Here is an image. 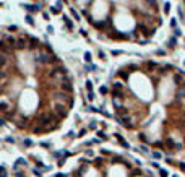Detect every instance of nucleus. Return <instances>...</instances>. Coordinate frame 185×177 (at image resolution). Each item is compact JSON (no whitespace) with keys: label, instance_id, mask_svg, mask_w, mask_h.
I'll return each instance as SVG.
<instances>
[{"label":"nucleus","instance_id":"5","mask_svg":"<svg viewBox=\"0 0 185 177\" xmlns=\"http://www.w3.org/2000/svg\"><path fill=\"white\" fill-rule=\"evenodd\" d=\"M37 46H39V42H37L34 37H31V39H29V49H36Z\"/></svg>","mask_w":185,"mask_h":177},{"label":"nucleus","instance_id":"12","mask_svg":"<svg viewBox=\"0 0 185 177\" xmlns=\"http://www.w3.org/2000/svg\"><path fill=\"white\" fill-rule=\"evenodd\" d=\"M175 44H177V39H175V37H170V39H169V44H167V46H169V47H174Z\"/></svg>","mask_w":185,"mask_h":177},{"label":"nucleus","instance_id":"25","mask_svg":"<svg viewBox=\"0 0 185 177\" xmlns=\"http://www.w3.org/2000/svg\"><path fill=\"white\" fill-rule=\"evenodd\" d=\"M86 88H88V91L91 93V89H92V84H91V81H88V83H86Z\"/></svg>","mask_w":185,"mask_h":177},{"label":"nucleus","instance_id":"3","mask_svg":"<svg viewBox=\"0 0 185 177\" xmlns=\"http://www.w3.org/2000/svg\"><path fill=\"white\" fill-rule=\"evenodd\" d=\"M15 46L18 47V49H24V47H26V39H23V37H21V39H18Z\"/></svg>","mask_w":185,"mask_h":177},{"label":"nucleus","instance_id":"17","mask_svg":"<svg viewBox=\"0 0 185 177\" xmlns=\"http://www.w3.org/2000/svg\"><path fill=\"white\" fill-rule=\"evenodd\" d=\"M114 88H115V89H122V88H123V84H122L120 81H115V83H114Z\"/></svg>","mask_w":185,"mask_h":177},{"label":"nucleus","instance_id":"34","mask_svg":"<svg viewBox=\"0 0 185 177\" xmlns=\"http://www.w3.org/2000/svg\"><path fill=\"white\" fill-rule=\"evenodd\" d=\"M16 177H24V176H23L21 172H16Z\"/></svg>","mask_w":185,"mask_h":177},{"label":"nucleus","instance_id":"24","mask_svg":"<svg viewBox=\"0 0 185 177\" xmlns=\"http://www.w3.org/2000/svg\"><path fill=\"white\" fill-rule=\"evenodd\" d=\"M170 26H172V28H175V26H177V20H174V18L170 20Z\"/></svg>","mask_w":185,"mask_h":177},{"label":"nucleus","instance_id":"29","mask_svg":"<svg viewBox=\"0 0 185 177\" xmlns=\"http://www.w3.org/2000/svg\"><path fill=\"white\" fill-rule=\"evenodd\" d=\"M97 135H99V137H101L102 140H106V138H107V137H106V135H104V133H102V132H99V133H97Z\"/></svg>","mask_w":185,"mask_h":177},{"label":"nucleus","instance_id":"18","mask_svg":"<svg viewBox=\"0 0 185 177\" xmlns=\"http://www.w3.org/2000/svg\"><path fill=\"white\" fill-rule=\"evenodd\" d=\"M159 174H161V177H167V171L166 169H159Z\"/></svg>","mask_w":185,"mask_h":177},{"label":"nucleus","instance_id":"32","mask_svg":"<svg viewBox=\"0 0 185 177\" xmlns=\"http://www.w3.org/2000/svg\"><path fill=\"white\" fill-rule=\"evenodd\" d=\"M2 125H5V120H3V119H0V127H2Z\"/></svg>","mask_w":185,"mask_h":177},{"label":"nucleus","instance_id":"26","mask_svg":"<svg viewBox=\"0 0 185 177\" xmlns=\"http://www.w3.org/2000/svg\"><path fill=\"white\" fill-rule=\"evenodd\" d=\"M99 91H101L102 94H106V93H107V88H106V86H101V89H99Z\"/></svg>","mask_w":185,"mask_h":177},{"label":"nucleus","instance_id":"13","mask_svg":"<svg viewBox=\"0 0 185 177\" xmlns=\"http://www.w3.org/2000/svg\"><path fill=\"white\" fill-rule=\"evenodd\" d=\"M8 109V104L7 103H0V112H5Z\"/></svg>","mask_w":185,"mask_h":177},{"label":"nucleus","instance_id":"22","mask_svg":"<svg viewBox=\"0 0 185 177\" xmlns=\"http://www.w3.org/2000/svg\"><path fill=\"white\" fill-rule=\"evenodd\" d=\"M84 60H86V62H89V60H91V54H89V52H86V54H84Z\"/></svg>","mask_w":185,"mask_h":177},{"label":"nucleus","instance_id":"6","mask_svg":"<svg viewBox=\"0 0 185 177\" xmlns=\"http://www.w3.org/2000/svg\"><path fill=\"white\" fill-rule=\"evenodd\" d=\"M166 145H167V148H169V149L175 148V143H174V140H172V138H167V140H166Z\"/></svg>","mask_w":185,"mask_h":177},{"label":"nucleus","instance_id":"21","mask_svg":"<svg viewBox=\"0 0 185 177\" xmlns=\"http://www.w3.org/2000/svg\"><path fill=\"white\" fill-rule=\"evenodd\" d=\"M23 145H24V146H31V145H33V141H31V140H28V138H26V140L23 141Z\"/></svg>","mask_w":185,"mask_h":177},{"label":"nucleus","instance_id":"35","mask_svg":"<svg viewBox=\"0 0 185 177\" xmlns=\"http://www.w3.org/2000/svg\"><path fill=\"white\" fill-rule=\"evenodd\" d=\"M149 3H151V5H154V3H156V0H148Z\"/></svg>","mask_w":185,"mask_h":177},{"label":"nucleus","instance_id":"36","mask_svg":"<svg viewBox=\"0 0 185 177\" xmlns=\"http://www.w3.org/2000/svg\"><path fill=\"white\" fill-rule=\"evenodd\" d=\"M57 177H67L65 174H57Z\"/></svg>","mask_w":185,"mask_h":177},{"label":"nucleus","instance_id":"20","mask_svg":"<svg viewBox=\"0 0 185 177\" xmlns=\"http://www.w3.org/2000/svg\"><path fill=\"white\" fill-rule=\"evenodd\" d=\"M146 67H148V68H156V64H154V62H148V64H146Z\"/></svg>","mask_w":185,"mask_h":177},{"label":"nucleus","instance_id":"4","mask_svg":"<svg viewBox=\"0 0 185 177\" xmlns=\"http://www.w3.org/2000/svg\"><path fill=\"white\" fill-rule=\"evenodd\" d=\"M8 49H10V47L7 46V42L0 41V52H2V54H7V52H8Z\"/></svg>","mask_w":185,"mask_h":177},{"label":"nucleus","instance_id":"23","mask_svg":"<svg viewBox=\"0 0 185 177\" xmlns=\"http://www.w3.org/2000/svg\"><path fill=\"white\" fill-rule=\"evenodd\" d=\"M169 10H170V3H166V5H164V11L169 13Z\"/></svg>","mask_w":185,"mask_h":177},{"label":"nucleus","instance_id":"38","mask_svg":"<svg viewBox=\"0 0 185 177\" xmlns=\"http://www.w3.org/2000/svg\"><path fill=\"white\" fill-rule=\"evenodd\" d=\"M175 177H177V176H175Z\"/></svg>","mask_w":185,"mask_h":177},{"label":"nucleus","instance_id":"27","mask_svg":"<svg viewBox=\"0 0 185 177\" xmlns=\"http://www.w3.org/2000/svg\"><path fill=\"white\" fill-rule=\"evenodd\" d=\"M122 76V78H127V76H128V73H125V72H120V73H119Z\"/></svg>","mask_w":185,"mask_h":177},{"label":"nucleus","instance_id":"16","mask_svg":"<svg viewBox=\"0 0 185 177\" xmlns=\"http://www.w3.org/2000/svg\"><path fill=\"white\" fill-rule=\"evenodd\" d=\"M26 21H28L31 26H34V20H33V16H31V15H28V16H26Z\"/></svg>","mask_w":185,"mask_h":177},{"label":"nucleus","instance_id":"8","mask_svg":"<svg viewBox=\"0 0 185 177\" xmlns=\"http://www.w3.org/2000/svg\"><path fill=\"white\" fill-rule=\"evenodd\" d=\"M62 89H65V91H72V83H68V81L62 83Z\"/></svg>","mask_w":185,"mask_h":177},{"label":"nucleus","instance_id":"31","mask_svg":"<svg viewBox=\"0 0 185 177\" xmlns=\"http://www.w3.org/2000/svg\"><path fill=\"white\" fill-rule=\"evenodd\" d=\"M8 31H16V26H15V25H13V26H10Z\"/></svg>","mask_w":185,"mask_h":177},{"label":"nucleus","instance_id":"14","mask_svg":"<svg viewBox=\"0 0 185 177\" xmlns=\"http://www.w3.org/2000/svg\"><path fill=\"white\" fill-rule=\"evenodd\" d=\"M63 21H65V25H67V26H68V28H70V29L73 28V25H72V21H70V20L67 18V16H63Z\"/></svg>","mask_w":185,"mask_h":177},{"label":"nucleus","instance_id":"10","mask_svg":"<svg viewBox=\"0 0 185 177\" xmlns=\"http://www.w3.org/2000/svg\"><path fill=\"white\" fill-rule=\"evenodd\" d=\"M55 98H57V99H60V101H67V94H65V93H58V94H55Z\"/></svg>","mask_w":185,"mask_h":177},{"label":"nucleus","instance_id":"7","mask_svg":"<svg viewBox=\"0 0 185 177\" xmlns=\"http://www.w3.org/2000/svg\"><path fill=\"white\" fill-rule=\"evenodd\" d=\"M5 65H7V57H5V54H0V68Z\"/></svg>","mask_w":185,"mask_h":177},{"label":"nucleus","instance_id":"37","mask_svg":"<svg viewBox=\"0 0 185 177\" xmlns=\"http://www.w3.org/2000/svg\"><path fill=\"white\" fill-rule=\"evenodd\" d=\"M0 91H2V89H0Z\"/></svg>","mask_w":185,"mask_h":177},{"label":"nucleus","instance_id":"28","mask_svg":"<svg viewBox=\"0 0 185 177\" xmlns=\"http://www.w3.org/2000/svg\"><path fill=\"white\" fill-rule=\"evenodd\" d=\"M5 76H7V75H5V73H3V72H2V70H0V81H2V80H3Z\"/></svg>","mask_w":185,"mask_h":177},{"label":"nucleus","instance_id":"33","mask_svg":"<svg viewBox=\"0 0 185 177\" xmlns=\"http://www.w3.org/2000/svg\"><path fill=\"white\" fill-rule=\"evenodd\" d=\"M180 169H182V171H185V164H184V162L180 164Z\"/></svg>","mask_w":185,"mask_h":177},{"label":"nucleus","instance_id":"2","mask_svg":"<svg viewBox=\"0 0 185 177\" xmlns=\"http://www.w3.org/2000/svg\"><path fill=\"white\" fill-rule=\"evenodd\" d=\"M55 112L60 115V117H65L67 115V111H65V106H62V104H57L55 106Z\"/></svg>","mask_w":185,"mask_h":177},{"label":"nucleus","instance_id":"15","mask_svg":"<svg viewBox=\"0 0 185 177\" xmlns=\"http://www.w3.org/2000/svg\"><path fill=\"white\" fill-rule=\"evenodd\" d=\"M174 81H175V84H180V81H182V76H180V75H174Z\"/></svg>","mask_w":185,"mask_h":177},{"label":"nucleus","instance_id":"11","mask_svg":"<svg viewBox=\"0 0 185 177\" xmlns=\"http://www.w3.org/2000/svg\"><path fill=\"white\" fill-rule=\"evenodd\" d=\"M112 94H114V98H122V91L120 89H112Z\"/></svg>","mask_w":185,"mask_h":177},{"label":"nucleus","instance_id":"19","mask_svg":"<svg viewBox=\"0 0 185 177\" xmlns=\"http://www.w3.org/2000/svg\"><path fill=\"white\" fill-rule=\"evenodd\" d=\"M119 114H120V115H125V114H127V109H123V107H119Z\"/></svg>","mask_w":185,"mask_h":177},{"label":"nucleus","instance_id":"30","mask_svg":"<svg viewBox=\"0 0 185 177\" xmlns=\"http://www.w3.org/2000/svg\"><path fill=\"white\" fill-rule=\"evenodd\" d=\"M88 99H89V101H92V99H94V94L89 93V94H88Z\"/></svg>","mask_w":185,"mask_h":177},{"label":"nucleus","instance_id":"1","mask_svg":"<svg viewBox=\"0 0 185 177\" xmlns=\"http://www.w3.org/2000/svg\"><path fill=\"white\" fill-rule=\"evenodd\" d=\"M50 122H52V115H50V114H41V115H39V123H41V125L46 127Z\"/></svg>","mask_w":185,"mask_h":177},{"label":"nucleus","instance_id":"9","mask_svg":"<svg viewBox=\"0 0 185 177\" xmlns=\"http://www.w3.org/2000/svg\"><path fill=\"white\" fill-rule=\"evenodd\" d=\"M117 138H119V141H120V145L123 146V148H128V143H127V141L123 140V138H122L120 135H117Z\"/></svg>","mask_w":185,"mask_h":177}]
</instances>
